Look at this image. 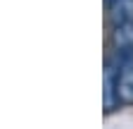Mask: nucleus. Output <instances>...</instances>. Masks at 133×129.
<instances>
[{"mask_svg": "<svg viewBox=\"0 0 133 129\" xmlns=\"http://www.w3.org/2000/svg\"><path fill=\"white\" fill-rule=\"evenodd\" d=\"M112 41H114V45H116V50H133V22L114 24Z\"/></svg>", "mask_w": 133, "mask_h": 129, "instance_id": "obj_3", "label": "nucleus"}, {"mask_svg": "<svg viewBox=\"0 0 133 129\" xmlns=\"http://www.w3.org/2000/svg\"><path fill=\"white\" fill-rule=\"evenodd\" d=\"M102 98H105V110L112 112L116 105H119V93H116V64L107 62V67H105V93H102Z\"/></svg>", "mask_w": 133, "mask_h": 129, "instance_id": "obj_1", "label": "nucleus"}, {"mask_svg": "<svg viewBox=\"0 0 133 129\" xmlns=\"http://www.w3.org/2000/svg\"><path fill=\"white\" fill-rule=\"evenodd\" d=\"M116 93L121 103H133V64L116 69Z\"/></svg>", "mask_w": 133, "mask_h": 129, "instance_id": "obj_2", "label": "nucleus"}, {"mask_svg": "<svg viewBox=\"0 0 133 129\" xmlns=\"http://www.w3.org/2000/svg\"><path fill=\"white\" fill-rule=\"evenodd\" d=\"M109 17L114 24L133 22V0H114V3H109Z\"/></svg>", "mask_w": 133, "mask_h": 129, "instance_id": "obj_4", "label": "nucleus"}, {"mask_svg": "<svg viewBox=\"0 0 133 129\" xmlns=\"http://www.w3.org/2000/svg\"><path fill=\"white\" fill-rule=\"evenodd\" d=\"M109 3H114V0H107V5H109Z\"/></svg>", "mask_w": 133, "mask_h": 129, "instance_id": "obj_5", "label": "nucleus"}]
</instances>
